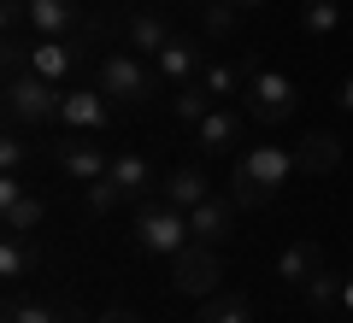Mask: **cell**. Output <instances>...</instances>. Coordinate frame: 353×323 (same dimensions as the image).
<instances>
[{"label": "cell", "mask_w": 353, "mask_h": 323, "mask_svg": "<svg viewBox=\"0 0 353 323\" xmlns=\"http://www.w3.org/2000/svg\"><path fill=\"white\" fill-rule=\"evenodd\" d=\"M24 24L41 41H71L77 24H83V12H77V0H24Z\"/></svg>", "instance_id": "obj_9"}, {"label": "cell", "mask_w": 353, "mask_h": 323, "mask_svg": "<svg viewBox=\"0 0 353 323\" xmlns=\"http://www.w3.org/2000/svg\"><path fill=\"white\" fill-rule=\"evenodd\" d=\"M324 271V247H318V236H301V241H289L283 247V259H277V276L283 282H312V276Z\"/></svg>", "instance_id": "obj_17"}, {"label": "cell", "mask_w": 353, "mask_h": 323, "mask_svg": "<svg viewBox=\"0 0 353 323\" xmlns=\"http://www.w3.org/2000/svg\"><path fill=\"white\" fill-rule=\"evenodd\" d=\"M171 282H176V294H194V300L218 294V282H224V259H218V247L189 241V247L171 259Z\"/></svg>", "instance_id": "obj_4"}, {"label": "cell", "mask_w": 353, "mask_h": 323, "mask_svg": "<svg viewBox=\"0 0 353 323\" xmlns=\"http://www.w3.org/2000/svg\"><path fill=\"white\" fill-rule=\"evenodd\" d=\"M165 41H171V24H165L153 6H148V12H136V18L124 24V48H130V53H141V59H153Z\"/></svg>", "instance_id": "obj_18"}, {"label": "cell", "mask_w": 353, "mask_h": 323, "mask_svg": "<svg viewBox=\"0 0 353 323\" xmlns=\"http://www.w3.org/2000/svg\"><path fill=\"white\" fill-rule=\"evenodd\" d=\"M336 106H341V112H353V76H347V83L336 88Z\"/></svg>", "instance_id": "obj_30"}, {"label": "cell", "mask_w": 353, "mask_h": 323, "mask_svg": "<svg viewBox=\"0 0 353 323\" xmlns=\"http://www.w3.org/2000/svg\"><path fill=\"white\" fill-rule=\"evenodd\" d=\"M77 48H83L77 36H71V41H41V36H36V48H30V71L65 88V76H71V71H77V59H83Z\"/></svg>", "instance_id": "obj_14"}, {"label": "cell", "mask_w": 353, "mask_h": 323, "mask_svg": "<svg viewBox=\"0 0 353 323\" xmlns=\"http://www.w3.org/2000/svg\"><path fill=\"white\" fill-rule=\"evenodd\" d=\"M194 136H201V147L206 153H224V147H236V136H241V118L230 112V106H212V112L194 124Z\"/></svg>", "instance_id": "obj_19"}, {"label": "cell", "mask_w": 353, "mask_h": 323, "mask_svg": "<svg viewBox=\"0 0 353 323\" xmlns=\"http://www.w3.org/2000/svg\"><path fill=\"white\" fill-rule=\"evenodd\" d=\"M341 24V0H301V30L306 36H330Z\"/></svg>", "instance_id": "obj_24"}, {"label": "cell", "mask_w": 353, "mask_h": 323, "mask_svg": "<svg viewBox=\"0 0 353 323\" xmlns=\"http://www.w3.org/2000/svg\"><path fill=\"white\" fill-rule=\"evenodd\" d=\"M189 6H206V0H189Z\"/></svg>", "instance_id": "obj_34"}, {"label": "cell", "mask_w": 353, "mask_h": 323, "mask_svg": "<svg viewBox=\"0 0 353 323\" xmlns=\"http://www.w3.org/2000/svg\"><path fill=\"white\" fill-rule=\"evenodd\" d=\"M341 282H347V276H336V271L324 264V271H318L301 294H306V306H341Z\"/></svg>", "instance_id": "obj_26"}, {"label": "cell", "mask_w": 353, "mask_h": 323, "mask_svg": "<svg viewBox=\"0 0 353 323\" xmlns=\"http://www.w3.org/2000/svg\"><path fill=\"white\" fill-rule=\"evenodd\" d=\"M336 165H341V136L336 129H312V136L294 141V171L301 176H324V171H336Z\"/></svg>", "instance_id": "obj_11"}, {"label": "cell", "mask_w": 353, "mask_h": 323, "mask_svg": "<svg viewBox=\"0 0 353 323\" xmlns=\"http://www.w3.org/2000/svg\"><path fill=\"white\" fill-rule=\"evenodd\" d=\"M189 241H194L189 211L165 206V200L141 206V211H136V224H130V247H136V253H148V259H176V253L189 247Z\"/></svg>", "instance_id": "obj_1"}, {"label": "cell", "mask_w": 353, "mask_h": 323, "mask_svg": "<svg viewBox=\"0 0 353 323\" xmlns=\"http://www.w3.org/2000/svg\"><path fill=\"white\" fill-rule=\"evenodd\" d=\"M236 171H248V176H253V188H259L265 200L277 194L289 176H301V171H294V147H277V141H265V147H248V153L236 159Z\"/></svg>", "instance_id": "obj_6"}, {"label": "cell", "mask_w": 353, "mask_h": 323, "mask_svg": "<svg viewBox=\"0 0 353 323\" xmlns=\"http://www.w3.org/2000/svg\"><path fill=\"white\" fill-rule=\"evenodd\" d=\"M236 6H265V0H236Z\"/></svg>", "instance_id": "obj_32"}, {"label": "cell", "mask_w": 353, "mask_h": 323, "mask_svg": "<svg viewBox=\"0 0 353 323\" xmlns=\"http://www.w3.org/2000/svg\"><path fill=\"white\" fill-rule=\"evenodd\" d=\"M248 118H259V124H283V118L294 112V76L283 71H248Z\"/></svg>", "instance_id": "obj_5"}, {"label": "cell", "mask_w": 353, "mask_h": 323, "mask_svg": "<svg viewBox=\"0 0 353 323\" xmlns=\"http://www.w3.org/2000/svg\"><path fill=\"white\" fill-rule=\"evenodd\" d=\"M153 194H159L165 206H176V211H194L206 194H212V183H206L194 165H176V171H165V176H159V188H153Z\"/></svg>", "instance_id": "obj_13"}, {"label": "cell", "mask_w": 353, "mask_h": 323, "mask_svg": "<svg viewBox=\"0 0 353 323\" xmlns=\"http://www.w3.org/2000/svg\"><path fill=\"white\" fill-rule=\"evenodd\" d=\"M53 159H59V171H65V176H77V183L88 188V183H101V176H106L112 153H106L101 141H83V136L71 129L65 141H53Z\"/></svg>", "instance_id": "obj_7"}, {"label": "cell", "mask_w": 353, "mask_h": 323, "mask_svg": "<svg viewBox=\"0 0 353 323\" xmlns=\"http://www.w3.org/2000/svg\"><path fill=\"white\" fill-rule=\"evenodd\" d=\"M94 323H141V317H136V311H124V306H106Z\"/></svg>", "instance_id": "obj_29"}, {"label": "cell", "mask_w": 353, "mask_h": 323, "mask_svg": "<svg viewBox=\"0 0 353 323\" xmlns=\"http://www.w3.org/2000/svg\"><path fill=\"white\" fill-rule=\"evenodd\" d=\"M341 311H347V317H353V276H347V282H341Z\"/></svg>", "instance_id": "obj_31"}, {"label": "cell", "mask_w": 353, "mask_h": 323, "mask_svg": "<svg viewBox=\"0 0 353 323\" xmlns=\"http://www.w3.org/2000/svg\"><path fill=\"white\" fill-rule=\"evenodd\" d=\"M136 6H153V0H136Z\"/></svg>", "instance_id": "obj_33"}, {"label": "cell", "mask_w": 353, "mask_h": 323, "mask_svg": "<svg viewBox=\"0 0 353 323\" xmlns=\"http://www.w3.org/2000/svg\"><path fill=\"white\" fill-rule=\"evenodd\" d=\"M94 88H101L106 100H124V106H141V100L153 94V71L141 65V53H106L101 71H94Z\"/></svg>", "instance_id": "obj_3"}, {"label": "cell", "mask_w": 353, "mask_h": 323, "mask_svg": "<svg viewBox=\"0 0 353 323\" xmlns=\"http://www.w3.org/2000/svg\"><path fill=\"white\" fill-rule=\"evenodd\" d=\"M201 83H206V94H212V100H230V94L248 88V71H236V65L218 59V65H206V71H201Z\"/></svg>", "instance_id": "obj_25"}, {"label": "cell", "mask_w": 353, "mask_h": 323, "mask_svg": "<svg viewBox=\"0 0 353 323\" xmlns=\"http://www.w3.org/2000/svg\"><path fill=\"white\" fill-rule=\"evenodd\" d=\"M6 323H83L77 311H65V306H41V300H6Z\"/></svg>", "instance_id": "obj_22"}, {"label": "cell", "mask_w": 353, "mask_h": 323, "mask_svg": "<svg viewBox=\"0 0 353 323\" xmlns=\"http://www.w3.org/2000/svg\"><path fill=\"white\" fill-rule=\"evenodd\" d=\"M24 165H30V141L18 136V124H12V129H6V141H0V171H6V176H18Z\"/></svg>", "instance_id": "obj_27"}, {"label": "cell", "mask_w": 353, "mask_h": 323, "mask_svg": "<svg viewBox=\"0 0 353 323\" xmlns=\"http://www.w3.org/2000/svg\"><path fill=\"white\" fill-rule=\"evenodd\" d=\"M59 100H65V88L48 83V76H36V71L6 76V118H12L18 129H48V124H59Z\"/></svg>", "instance_id": "obj_2"}, {"label": "cell", "mask_w": 353, "mask_h": 323, "mask_svg": "<svg viewBox=\"0 0 353 323\" xmlns=\"http://www.w3.org/2000/svg\"><path fill=\"white\" fill-rule=\"evenodd\" d=\"M206 112H212V94H206L201 76L194 83H176V124H201Z\"/></svg>", "instance_id": "obj_23"}, {"label": "cell", "mask_w": 353, "mask_h": 323, "mask_svg": "<svg viewBox=\"0 0 353 323\" xmlns=\"http://www.w3.org/2000/svg\"><path fill=\"white\" fill-rule=\"evenodd\" d=\"M153 65H159L165 83H194V76L206 71V65H201V41H194V36H171L159 53H153Z\"/></svg>", "instance_id": "obj_12"}, {"label": "cell", "mask_w": 353, "mask_h": 323, "mask_svg": "<svg viewBox=\"0 0 353 323\" xmlns=\"http://www.w3.org/2000/svg\"><path fill=\"white\" fill-rule=\"evenodd\" d=\"M194 323H253V306H248L241 294H230V288H224V294H206V300H201Z\"/></svg>", "instance_id": "obj_21"}, {"label": "cell", "mask_w": 353, "mask_h": 323, "mask_svg": "<svg viewBox=\"0 0 353 323\" xmlns=\"http://www.w3.org/2000/svg\"><path fill=\"white\" fill-rule=\"evenodd\" d=\"M59 124L77 129V136H88V129H106V124H112V100H106L101 88H65V100H59Z\"/></svg>", "instance_id": "obj_8"}, {"label": "cell", "mask_w": 353, "mask_h": 323, "mask_svg": "<svg viewBox=\"0 0 353 323\" xmlns=\"http://www.w3.org/2000/svg\"><path fill=\"white\" fill-rule=\"evenodd\" d=\"M106 183L118 188V200L153 194V165L141 159V153H112V165H106Z\"/></svg>", "instance_id": "obj_16"}, {"label": "cell", "mask_w": 353, "mask_h": 323, "mask_svg": "<svg viewBox=\"0 0 353 323\" xmlns=\"http://www.w3.org/2000/svg\"><path fill=\"white\" fill-rule=\"evenodd\" d=\"M230 224H236V200H218V194H206L201 206L189 211V229H194V241H206V247H218V241L230 236Z\"/></svg>", "instance_id": "obj_15"}, {"label": "cell", "mask_w": 353, "mask_h": 323, "mask_svg": "<svg viewBox=\"0 0 353 323\" xmlns=\"http://www.w3.org/2000/svg\"><path fill=\"white\" fill-rule=\"evenodd\" d=\"M236 30V0H206V36H230Z\"/></svg>", "instance_id": "obj_28"}, {"label": "cell", "mask_w": 353, "mask_h": 323, "mask_svg": "<svg viewBox=\"0 0 353 323\" xmlns=\"http://www.w3.org/2000/svg\"><path fill=\"white\" fill-rule=\"evenodd\" d=\"M30 271H36V241L30 236H6V247H0V282L18 288Z\"/></svg>", "instance_id": "obj_20"}, {"label": "cell", "mask_w": 353, "mask_h": 323, "mask_svg": "<svg viewBox=\"0 0 353 323\" xmlns=\"http://www.w3.org/2000/svg\"><path fill=\"white\" fill-rule=\"evenodd\" d=\"M41 194H30L18 176H0V224H6V236H30V229L41 224Z\"/></svg>", "instance_id": "obj_10"}]
</instances>
